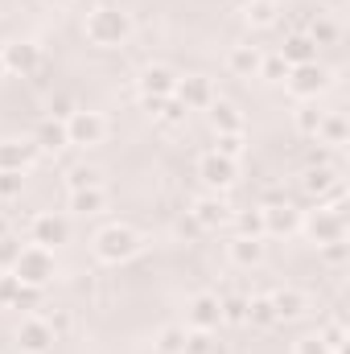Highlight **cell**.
Listing matches in <instances>:
<instances>
[{
    "instance_id": "6da1fadb",
    "label": "cell",
    "mask_w": 350,
    "mask_h": 354,
    "mask_svg": "<svg viewBox=\"0 0 350 354\" xmlns=\"http://www.w3.org/2000/svg\"><path fill=\"white\" fill-rule=\"evenodd\" d=\"M132 33H136V21L120 4H95L83 17V37L99 50H120V46L132 41Z\"/></svg>"
},
{
    "instance_id": "836d02e7",
    "label": "cell",
    "mask_w": 350,
    "mask_h": 354,
    "mask_svg": "<svg viewBox=\"0 0 350 354\" xmlns=\"http://www.w3.org/2000/svg\"><path fill=\"white\" fill-rule=\"evenodd\" d=\"M305 33L313 37V46H334V41H338V21H334V17H317Z\"/></svg>"
},
{
    "instance_id": "d590c367",
    "label": "cell",
    "mask_w": 350,
    "mask_h": 354,
    "mask_svg": "<svg viewBox=\"0 0 350 354\" xmlns=\"http://www.w3.org/2000/svg\"><path fill=\"white\" fill-rule=\"evenodd\" d=\"M21 189H25V174H17V169H0V202H17Z\"/></svg>"
},
{
    "instance_id": "9a60e30c",
    "label": "cell",
    "mask_w": 350,
    "mask_h": 354,
    "mask_svg": "<svg viewBox=\"0 0 350 354\" xmlns=\"http://www.w3.org/2000/svg\"><path fill=\"white\" fill-rule=\"evenodd\" d=\"M177 87V71L165 66V62H149L140 75H136V91L140 99H169Z\"/></svg>"
},
{
    "instance_id": "f546056e",
    "label": "cell",
    "mask_w": 350,
    "mask_h": 354,
    "mask_svg": "<svg viewBox=\"0 0 350 354\" xmlns=\"http://www.w3.org/2000/svg\"><path fill=\"white\" fill-rule=\"evenodd\" d=\"M317 338L326 342V351L330 354H347V326H342L338 317L322 322V326H317Z\"/></svg>"
},
{
    "instance_id": "8d00e7d4",
    "label": "cell",
    "mask_w": 350,
    "mask_h": 354,
    "mask_svg": "<svg viewBox=\"0 0 350 354\" xmlns=\"http://www.w3.org/2000/svg\"><path fill=\"white\" fill-rule=\"evenodd\" d=\"M87 185H103V174L91 169V165H75L66 174V189H87Z\"/></svg>"
},
{
    "instance_id": "e0dca14e",
    "label": "cell",
    "mask_w": 350,
    "mask_h": 354,
    "mask_svg": "<svg viewBox=\"0 0 350 354\" xmlns=\"http://www.w3.org/2000/svg\"><path fill=\"white\" fill-rule=\"evenodd\" d=\"M260 214H264V235H293V231H301V210L293 202H268V206H260Z\"/></svg>"
},
{
    "instance_id": "4dcf8cb0",
    "label": "cell",
    "mask_w": 350,
    "mask_h": 354,
    "mask_svg": "<svg viewBox=\"0 0 350 354\" xmlns=\"http://www.w3.org/2000/svg\"><path fill=\"white\" fill-rule=\"evenodd\" d=\"M153 346H157V354H181L185 351V326H161Z\"/></svg>"
},
{
    "instance_id": "74e56055",
    "label": "cell",
    "mask_w": 350,
    "mask_h": 354,
    "mask_svg": "<svg viewBox=\"0 0 350 354\" xmlns=\"http://www.w3.org/2000/svg\"><path fill=\"white\" fill-rule=\"evenodd\" d=\"M21 239L8 231V235H0V272H12V264H17V256H21Z\"/></svg>"
},
{
    "instance_id": "277c9868",
    "label": "cell",
    "mask_w": 350,
    "mask_h": 354,
    "mask_svg": "<svg viewBox=\"0 0 350 354\" xmlns=\"http://www.w3.org/2000/svg\"><path fill=\"white\" fill-rule=\"evenodd\" d=\"M12 276H17L21 284H29V288H46V284L58 276V260H54V252H50V248L25 243V248H21V256H17V264H12Z\"/></svg>"
},
{
    "instance_id": "60d3db41",
    "label": "cell",
    "mask_w": 350,
    "mask_h": 354,
    "mask_svg": "<svg viewBox=\"0 0 350 354\" xmlns=\"http://www.w3.org/2000/svg\"><path fill=\"white\" fill-rule=\"evenodd\" d=\"M42 317H46V322H50V330H54V334H58V338H66V334H71V330H75V317H71V313H66V309H54V313H42Z\"/></svg>"
},
{
    "instance_id": "7c38bea8",
    "label": "cell",
    "mask_w": 350,
    "mask_h": 354,
    "mask_svg": "<svg viewBox=\"0 0 350 354\" xmlns=\"http://www.w3.org/2000/svg\"><path fill=\"white\" fill-rule=\"evenodd\" d=\"M223 326V297L219 292H194L185 305V330H219Z\"/></svg>"
},
{
    "instance_id": "ee69618b",
    "label": "cell",
    "mask_w": 350,
    "mask_h": 354,
    "mask_svg": "<svg viewBox=\"0 0 350 354\" xmlns=\"http://www.w3.org/2000/svg\"><path fill=\"white\" fill-rule=\"evenodd\" d=\"M42 4H54V8H62V4H71V0H42Z\"/></svg>"
},
{
    "instance_id": "f6af8a7d",
    "label": "cell",
    "mask_w": 350,
    "mask_h": 354,
    "mask_svg": "<svg viewBox=\"0 0 350 354\" xmlns=\"http://www.w3.org/2000/svg\"><path fill=\"white\" fill-rule=\"evenodd\" d=\"M0 235H8V218L4 214H0Z\"/></svg>"
},
{
    "instance_id": "44dd1931",
    "label": "cell",
    "mask_w": 350,
    "mask_h": 354,
    "mask_svg": "<svg viewBox=\"0 0 350 354\" xmlns=\"http://www.w3.org/2000/svg\"><path fill=\"white\" fill-rule=\"evenodd\" d=\"M206 120H210V128H214V136H227V132H243V111L231 103V99H214L210 107H206Z\"/></svg>"
},
{
    "instance_id": "8fae6325",
    "label": "cell",
    "mask_w": 350,
    "mask_h": 354,
    "mask_svg": "<svg viewBox=\"0 0 350 354\" xmlns=\"http://www.w3.org/2000/svg\"><path fill=\"white\" fill-rule=\"evenodd\" d=\"M231 202L223 198V194H214V189H206L202 198H194V206H190V218L202 227V231H219V227H227L231 223Z\"/></svg>"
},
{
    "instance_id": "52a82bcc",
    "label": "cell",
    "mask_w": 350,
    "mask_h": 354,
    "mask_svg": "<svg viewBox=\"0 0 350 354\" xmlns=\"http://www.w3.org/2000/svg\"><path fill=\"white\" fill-rule=\"evenodd\" d=\"M301 231H305V235H309V243H317V248L347 239V218H342V206H338V210L317 206V210L301 214Z\"/></svg>"
},
{
    "instance_id": "5b68a950",
    "label": "cell",
    "mask_w": 350,
    "mask_h": 354,
    "mask_svg": "<svg viewBox=\"0 0 350 354\" xmlns=\"http://www.w3.org/2000/svg\"><path fill=\"white\" fill-rule=\"evenodd\" d=\"M334 83V75L322 66V62H305V66H288V79H284V91L297 99V103H313L317 95H326Z\"/></svg>"
},
{
    "instance_id": "d6a6232c",
    "label": "cell",
    "mask_w": 350,
    "mask_h": 354,
    "mask_svg": "<svg viewBox=\"0 0 350 354\" xmlns=\"http://www.w3.org/2000/svg\"><path fill=\"white\" fill-rule=\"evenodd\" d=\"M181 354H219L214 330H185V351Z\"/></svg>"
},
{
    "instance_id": "ab89813d",
    "label": "cell",
    "mask_w": 350,
    "mask_h": 354,
    "mask_svg": "<svg viewBox=\"0 0 350 354\" xmlns=\"http://www.w3.org/2000/svg\"><path fill=\"white\" fill-rule=\"evenodd\" d=\"M317 252H322V260H326L330 268H342V264L350 260V243H347V239H338V243H326V248H317Z\"/></svg>"
},
{
    "instance_id": "1f68e13d",
    "label": "cell",
    "mask_w": 350,
    "mask_h": 354,
    "mask_svg": "<svg viewBox=\"0 0 350 354\" xmlns=\"http://www.w3.org/2000/svg\"><path fill=\"white\" fill-rule=\"evenodd\" d=\"M322 115H326V111H317L313 103H305V107H297V111H293V128H297L301 136H309V140H313V136H317Z\"/></svg>"
},
{
    "instance_id": "3957f363",
    "label": "cell",
    "mask_w": 350,
    "mask_h": 354,
    "mask_svg": "<svg viewBox=\"0 0 350 354\" xmlns=\"http://www.w3.org/2000/svg\"><path fill=\"white\" fill-rule=\"evenodd\" d=\"M301 189H305L317 206H330V210H338L342 198H347V181L338 174V165H309V169L301 174Z\"/></svg>"
},
{
    "instance_id": "d6986e66",
    "label": "cell",
    "mask_w": 350,
    "mask_h": 354,
    "mask_svg": "<svg viewBox=\"0 0 350 354\" xmlns=\"http://www.w3.org/2000/svg\"><path fill=\"white\" fill-rule=\"evenodd\" d=\"M268 301H272V309H276V322H301L305 313H309V292H301V288H276V292H268Z\"/></svg>"
},
{
    "instance_id": "d4e9b609",
    "label": "cell",
    "mask_w": 350,
    "mask_h": 354,
    "mask_svg": "<svg viewBox=\"0 0 350 354\" xmlns=\"http://www.w3.org/2000/svg\"><path fill=\"white\" fill-rule=\"evenodd\" d=\"M33 157H37L33 136H29V140H0V169H17V174H25V169L33 165Z\"/></svg>"
},
{
    "instance_id": "9c48e42d",
    "label": "cell",
    "mask_w": 350,
    "mask_h": 354,
    "mask_svg": "<svg viewBox=\"0 0 350 354\" xmlns=\"http://www.w3.org/2000/svg\"><path fill=\"white\" fill-rule=\"evenodd\" d=\"M54 342H58V334L50 330V322L42 313H25L17 322V330H12V346L21 354H50Z\"/></svg>"
},
{
    "instance_id": "8992f818",
    "label": "cell",
    "mask_w": 350,
    "mask_h": 354,
    "mask_svg": "<svg viewBox=\"0 0 350 354\" xmlns=\"http://www.w3.org/2000/svg\"><path fill=\"white\" fill-rule=\"evenodd\" d=\"M107 140V120L103 111H91V107H75L66 115V145L75 149H95Z\"/></svg>"
},
{
    "instance_id": "4316f807",
    "label": "cell",
    "mask_w": 350,
    "mask_h": 354,
    "mask_svg": "<svg viewBox=\"0 0 350 354\" xmlns=\"http://www.w3.org/2000/svg\"><path fill=\"white\" fill-rule=\"evenodd\" d=\"M243 326H256V330H272V326H280V322H276V309H272V301H268V292L243 297Z\"/></svg>"
},
{
    "instance_id": "f35d334b",
    "label": "cell",
    "mask_w": 350,
    "mask_h": 354,
    "mask_svg": "<svg viewBox=\"0 0 350 354\" xmlns=\"http://www.w3.org/2000/svg\"><path fill=\"white\" fill-rule=\"evenodd\" d=\"M214 153L239 161V157H243V132H227V136H219V140H214Z\"/></svg>"
},
{
    "instance_id": "603a6c76",
    "label": "cell",
    "mask_w": 350,
    "mask_h": 354,
    "mask_svg": "<svg viewBox=\"0 0 350 354\" xmlns=\"http://www.w3.org/2000/svg\"><path fill=\"white\" fill-rule=\"evenodd\" d=\"M317 145H326V149H347V140H350V124H347V115L342 111H326L322 115V124H317V136H313Z\"/></svg>"
},
{
    "instance_id": "ffe728a7",
    "label": "cell",
    "mask_w": 350,
    "mask_h": 354,
    "mask_svg": "<svg viewBox=\"0 0 350 354\" xmlns=\"http://www.w3.org/2000/svg\"><path fill=\"white\" fill-rule=\"evenodd\" d=\"M260 62H264V50L252 46V41H239V46L227 50V71L235 79H256L260 75Z\"/></svg>"
},
{
    "instance_id": "ac0fdd59",
    "label": "cell",
    "mask_w": 350,
    "mask_h": 354,
    "mask_svg": "<svg viewBox=\"0 0 350 354\" xmlns=\"http://www.w3.org/2000/svg\"><path fill=\"white\" fill-rule=\"evenodd\" d=\"M227 260H231V268L252 272V268H260L264 260H268V243H264V239H248V235H231Z\"/></svg>"
},
{
    "instance_id": "83f0119b",
    "label": "cell",
    "mask_w": 350,
    "mask_h": 354,
    "mask_svg": "<svg viewBox=\"0 0 350 354\" xmlns=\"http://www.w3.org/2000/svg\"><path fill=\"white\" fill-rule=\"evenodd\" d=\"M71 210H75V214H83V218H91V214H103V210H107V189H103V185L71 189Z\"/></svg>"
},
{
    "instance_id": "7bdbcfd3",
    "label": "cell",
    "mask_w": 350,
    "mask_h": 354,
    "mask_svg": "<svg viewBox=\"0 0 350 354\" xmlns=\"http://www.w3.org/2000/svg\"><path fill=\"white\" fill-rule=\"evenodd\" d=\"M223 322L243 326V297H227V301H223Z\"/></svg>"
},
{
    "instance_id": "7402d4cb",
    "label": "cell",
    "mask_w": 350,
    "mask_h": 354,
    "mask_svg": "<svg viewBox=\"0 0 350 354\" xmlns=\"http://www.w3.org/2000/svg\"><path fill=\"white\" fill-rule=\"evenodd\" d=\"M280 12H284L280 0H243V8H239V17H243L248 29H276Z\"/></svg>"
},
{
    "instance_id": "f1b7e54d",
    "label": "cell",
    "mask_w": 350,
    "mask_h": 354,
    "mask_svg": "<svg viewBox=\"0 0 350 354\" xmlns=\"http://www.w3.org/2000/svg\"><path fill=\"white\" fill-rule=\"evenodd\" d=\"M227 227H235V235H248V239H268V235H264V214H260V206H256V210H235Z\"/></svg>"
},
{
    "instance_id": "b9f144b4",
    "label": "cell",
    "mask_w": 350,
    "mask_h": 354,
    "mask_svg": "<svg viewBox=\"0 0 350 354\" xmlns=\"http://www.w3.org/2000/svg\"><path fill=\"white\" fill-rule=\"evenodd\" d=\"M293 354H330V351H326V342H322L317 334H301V338L293 342Z\"/></svg>"
},
{
    "instance_id": "ba28073f",
    "label": "cell",
    "mask_w": 350,
    "mask_h": 354,
    "mask_svg": "<svg viewBox=\"0 0 350 354\" xmlns=\"http://www.w3.org/2000/svg\"><path fill=\"white\" fill-rule=\"evenodd\" d=\"M0 66H4V75H12V79H33V75L42 71V46L29 41V37L4 41V46H0Z\"/></svg>"
},
{
    "instance_id": "4fadbf2b",
    "label": "cell",
    "mask_w": 350,
    "mask_h": 354,
    "mask_svg": "<svg viewBox=\"0 0 350 354\" xmlns=\"http://www.w3.org/2000/svg\"><path fill=\"white\" fill-rule=\"evenodd\" d=\"M71 239V223L62 218V214H54V210H42V214H33L29 218V243H37V248H58V243H66Z\"/></svg>"
},
{
    "instance_id": "30bf717a",
    "label": "cell",
    "mask_w": 350,
    "mask_h": 354,
    "mask_svg": "<svg viewBox=\"0 0 350 354\" xmlns=\"http://www.w3.org/2000/svg\"><path fill=\"white\" fill-rule=\"evenodd\" d=\"M198 177H202V185H206V189L227 194V189L235 185V177H239V161L219 157V153L210 149V153H202V157H198Z\"/></svg>"
},
{
    "instance_id": "484cf974",
    "label": "cell",
    "mask_w": 350,
    "mask_h": 354,
    "mask_svg": "<svg viewBox=\"0 0 350 354\" xmlns=\"http://www.w3.org/2000/svg\"><path fill=\"white\" fill-rule=\"evenodd\" d=\"M33 145H37V153H58V149H66V120L46 115V120L37 124V132H33Z\"/></svg>"
},
{
    "instance_id": "7a4b0ae2",
    "label": "cell",
    "mask_w": 350,
    "mask_h": 354,
    "mask_svg": "<svg viewBox=\"0 0 350 354\" xmlns=\"http://www.w3.org/2000/svg\"><path fill=\"white\" fill-rule=\"evenodd\" d=\"M140 248H145V235L136 227H128V223H107L91 239V252H95L99 264H128Z\"/></svg>"
},
{
    "instance_id": "cb8c5ba5",
    "label": "cell",
    "mask_w": 350,
    "mask_h": 354,
    "mask_svg": "<svg viewBox=\"0 0 350 354\" xmlns=\"http://www.w3.org/2000/svg\"><path fill=\"white\" fill-rule=\"evenodd\" d=\"M288 66H305V62H317V46H313V37L305 33V29H297V33H288L284 37V46L276 50Z\"/></svg>"
},
{
    "instance_id": "5bb4252c",
    "label": "cell",
    "mask_w": 350,
    "mask_h": 354,
    "mask_svg": "<svg viewBox=\"0 0 350 354\" xmlns=\"http://www.w3.org/2000/svg\"><path fill=\"white\" fill-rule=\"evenodd\" d=\"M174 99L185 103V111H206L219 95H214V83H210L206 75H177Z\"/></svg>"
},
{
    "instance_id": "2e32d148",
    "label": "cell",
    "mask_w": 350,
    "mask_h": 354,
    "mask_svg": "<svg viewBox=\"0 0 350 354\" xmlns=\"http://www.w3.org/2000/svg\"><path fill=\"white\" fill-rule=\"evenodd\" d=\"M37 301H42V288H29V284H21L12 272H0V309H37Z\"/></svg>"
},
{
    "instance_id": "e575fe53",
    "label": "cell",
    "mask_w": 350,
    "mask_h": 354,
    "mask_svg": "<svg viewBox=\"0 0 350 354\" xmlns=\"http://www.w3.org/2000/svg\"><path fill=\"white\" fill-rule=\"evenodd\" d=\"M256 79H264V83H284V79H288V62H284L280 54H264Z\"/></svg>"
}]
</instances>
